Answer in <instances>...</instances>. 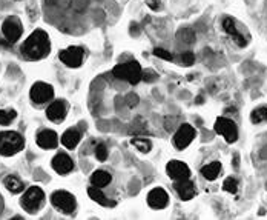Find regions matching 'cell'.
Returning a JSON list of instances; mask_svg holds the SVG:
<instances>
[{
	"label": "cell",
	"mask_w": 267,
	"mask_h": 220,
	"mask_svg": "<svg viewBox=\"0 0 267 220\" xmlns=\"http://www.w3.org/2000/svg\"><path fill=\"white\" fill-rule=\"evenodd\" d=\"M80 138H82V134H80L78 130H75V128H69V130L65 131L63 136H62V143H63V146H66V148H69V149H73V148H75V146L78 145Z\"/></svg>",
	"instance_id": "ac0fdd59"
},
{
	"label": "cell",
	"mask_w": 267,
	"mask_h": 220,
	"mask_svg": "<svg viewBox=\"0 0 267 220\" xmlns=\"http://www.w3.org/2000/svg\"><path fill=\"white\" fill-rule=\"evenodd\" d=\"M154 55H157V57H160V59H165V60H173V55L169 53V51H166V50H163V48H155L154 50Z\"/></svg>",
	"instance_id": "f1b7e54d"
},
{
	"label": "cell",
	"mask_w": 267,
	"mask_h": 220,
	"mask_svg": "<svg viewBox=\"0 0 267 220\" xmlns=\"http://www.w3.org/2000/svg\"><path fill=\"white\" fill-rule=\"evenodd\" d=\"M22 31H23L22 23H20V20H19L17 17H14V16L8 17V19L3 22V25H2V32H3V36H5V39H6L11 45L16 43V42L22 37Z\"/></svg>",
	"instance_id": "52a82bcc"
},
{
	"label": "cell",
	"mask_w": 267,
	"mask_h": 220,
	"mask_svg": "<svg viewBox=\"0 0 267 220\" xmlns=\"http://www.w3.org/2000/svg\"><path fill=\"white\" fill-rule=\"evenodd\" d=\"M51 203L57 208V210H60L62 213L65 214H71L75 211V197L68 191H54L51 194Z\"/></svg>",
	"instance_id": "5b68a950"
},
{
	"label": "cell",
	"mask_w": 267,
	"mask_h": 220,
	"mask_svg": "<svg viewBox=\"0 0 267 220\" xmlns=\"http://www.w3.org/2000/svg\"><path fill=\"white\" fill-rule=\"evenodd\" d=\"M126 103H127V107L129 108H134L138 105V96L137 94H129L126 97Z\"/></svg>",
	"instance_id": "1f68e13d"
},
{
	"label": "cell",
	"mask_w": 267,
	"mask_h": 220,
	"mask_svg": "<svg viewBox=\"0 0 267 220\" xmlns=\"http://www.w3.org/2000/svg\"><path fill=\"white\" fill-rule=\"evenodd\" d=\"M91 183L94 185V187H97V188L106 187V185L111 183V174H109V172H106V171H103V169H97V171L92 172Z\"/></svg>",
	"instance_id": "d6986e66"
},
{
	"label": "cell",
	"mask_w": 267,
	"mask_h": 220,
	"mask_svg": "<svg viewBox=\"0 0 267 220\" xmlns=\"http://www.w3.org/2000/svg\"><path fill=\"white\" fill-rule=\"evenodd\" d=\"M83 55H85V51H83V48H80V46H69V48L63 50L59 54L60 60L69 68H78L82 65Z\"/></svg>",
	"instance_id": "ba28073f"
},
{
	"label": "cell",
	"mask_w": 267,
	"mask_h": 220,
	"mask_svg": "<svg viewBox=\"0 0 267 220\" xmlns=\"http://www.w3.org/2000/svg\"><path fill=\"white\" fill-rule=\"evenodd\" d=\"M166 171H168V176L173 180H184V179H189V176H191L189 166L180 160L169 162L166 166Z\"/></svg>",
	"instance_id": "8fae6325"
},
{
	"label": "cell",
	"mask_w": 267,
	"mask_h": 220,
	"mask_svg": "<svg viewBox=\"0 0 267 220\" xmlns=\"http://www.w3.org/2000/svg\"><path fill=\"white\" fill-rule=\"evenodd\" d=\"M43 200H45V192L42 191V188L31 187L26 190L25 194H23L20 203L23 206V210L32 214V213H37V210L42 206Z\"/></svg>",
	"instance_id": "277c9868"
},
{
	"label": "cell",
	"mask_w": 267,
	"mask_h": 220,
	"mask_svg": "<svg viewBox=\"0 0 267 220\" xmlns=\"http://www.w3.org/2000/svg\"><path fill=\"white\" fill-rule=\"evenodd\" d=\"M2 206H3V203H2V200H0V211H2Z\"/></svg>",
	"instance_id": "d590c367"
},
{
	"label": "cell",
	"mask_w": 267,
	"mask_h": 220,
	"mask_svg": "<svg viewBox=\"0 0 267 220\" xmlns=\"http://www.w3.org/2000/svg\"><path fill=\"white\" fill-rule=\"evenodd\" d=\"M132 145L137 146L142 153H149V151H150V148H152L150 142L146 140V138H132Z\"/></svg>",
	"instance_id": "4316f807"
},
{
	"label": "cell",
	"mask_w": 267,
	"mask_h": 220,
	"mask_svg": "<svg viewBox=\"0 0 267 220\" xmlns=\"http://www.w3.org/2000/svg\"><path fill=\"white\" fill-rule=\"evenodd\" d=\"M29 96L36 103H45V102H48V100H51L54 97V89L48 83L37 82V83L32 85Z\"/></svg>",
	"instance_id": "30bf717a"
},
{
	"label": "cell",
	"mask_w": 267,
	"mask_h": 220,
	"mask_svg": "<svg viewBox=\"0 0 267 220\" xmlns=\"http://www.w3.org/2000/svg\"><path fill=\"white\" fill-rule=\"evenodd\" d=\"M142 79L145 80V82H155V80H157V74L152 71V69H147V71H145L143 73V76H142Z\"/></svg>",
	"instance_id": "4dcf8cb0"
},
{
	"label": "cell",
	"mask_w": 267,
	"mask_h": 220,
	"mask_svg": "<svg viewBox=\"0 0 267 220\" xmlns=\"http://www.w3.org/2000/svg\"><path fill=\"white\" fill-rule=\"evenodd\" d=\"M147 6H150L152 9H158L160 8V0H146Z\"/></svg>",
	"instance_id": "d6a6232c"
},
{
	"label": "cell",
	"mask_w": 267,
	"mask_h": 220,
	"mask_svg": "<svg viewBox=\"0 0 267 220\" xmlns=\"http://www.w3.org/2000/svg\"><path fill=\"white\" fill-rule=\"evenodd\" d=\"M52 168H54L57 172H60V174H68V172H71L73 168H74L73 159L69 157L68 154H65V153L57 154V156L52 159Z\"/></svg>",
	"instance_id": "5bb4252c"
},
{
	"label": "cell",
	"mask_w": 267,
	"mask_h": 220,
	"mask_svg": "<svg viewBox=\"0 0 267 220\" xmlns=\"http://www.w3.org/2000/svg\"><path fill=\"white\" fill-rule=\"evenodd\" d=\"M219 171H221V164L219 162H212V164L201 168V174L207 180H215L219 174Z\"/></svg>",
	"instance_id": "ffe728a7"
},
{
	"label": "cell",
	"mask_w": 267,
	"mask_h": 220,
	"mask_svg": "<svg viewBox=\"0 0 267 220\" xmlns=\"http://www.w3.org/2000/svg\"><path fill=\"white\" fill-rule=\"evenodd\" d=\"M0 46H3V48H9L11 43H9L6 39H5V40H3V39H0Z\"/></svg>",
	"instance_id": "836d02e7"
},
{
	"label": "cell",
	"mask_w": 267,
	"mask_h": 220,
	"mask_svg": "<svg viewBox=\"0 0 267 220\" xmlns=\"http://www.w3.org/2000/svg\"><path fill=\"white\" fill-rule=\"evenodd\" d=\"M5 187L9 192H13V194H17L20 191H23V183L20 179L14 177V176H9L5 179Z\"/></svg>",
	"instance_id": "7402d4cb"
},
{
	"label": "cell",
	"mask_w": 267,
	"mask_h": 220,
	"mask_svg": "<svg viewBox=\"0 0 267 220\" xmlns=\"http://www.w3.org/2000/svg\"><path fill=\"white\" fill-rule=\"evenodd\" d=\"M194 138H195L194 126L183 123L178 128V131L175 133V136H173V145H175V148H178V149H184L192 143Z\"/></svg>",
	"instance_id": "9c48e42d"
},
{
	"label": "cell",
	"mask_w": 267,
	"mask_h": 220,
	"mask_svg": "<svg viewBox=\"0 0 267 220\" xmlns=\"http://www.w3.org/2000/svg\"><path fill=\"white\" fill-rule=\"evenodd\" d=\"M114 76L117 79H121V80H126V82H129L132 85L138 83L142 80V76H143V71H142V66L138 62L135 60H131V62H126V63H120L117 65L114 69H112Z\"/></svg>",
	"instance_id": "3957f363"
},
{
	"label": "cell",
	"mask_w": 267,
	"mask_h": 220,
	"mask_svg": "<svg viewBox=\"0 0 267 220\" xmlns=\"http://www.w3.org/2000/svg\"><path fill=\"white\" fill-rule=\"evenodd\" d=\"M147 203L150 208L155 210H163L169 203V195L163 188H155L147 194Z\"/></svg>",
	"instance_id": "7c38bea8"
},
{
	"label": "cell",
	"mask_w": 267,
	"mask_h": 220,
	"mask_svg": "<svg viewBox=\"0 0 267 220\" xmlns=\"http://www.w3.org/2000/svg\"><path fill=\"white\" fill-rule=\"evenodd\" d=\"M96 157L100 160V162H104L108 159V148L104 143H98L97 148H96Z\"/></svg>",
	"instance_id": "83f0119b"
},
{
	"label": "cell",
	"mask_w": 267,
	"mask_h": 220,
	"mask_svg": "<svg viewBox=\"0 0 267 220\" xmlns=\"http://www.w3.org/2000/svg\"><path fill=\"white\" fill-rule=\"evenodd\" d=\"M181 65H184V66H191L192 63H195V55H194V53H191V51H188V53H184L183 55H181Z\"/></svg>",
	"instance_id": "f546056e"
},
{
	"label": "cell",
	"mask_w": 267,
	"mask_h": 220,
	"mask_svg": "<svg viewBox=\"0 0 267 220\" xmlns=\"http://www.w3.org/2000/svg\"><path fill=\"white\" fill-rule=\"evenodd\" d=\"M37 145L45 149H51L59 145V136L51 130H43L37 136Z\"/></svg>",
	"instance_id": "9a60e30c"
},
{
	"label": "cell",
	"mask_w": 267,
	"mask_h": 220,
	"mask_svg": "<svg viewBox=\"0 0 267 220\" xmlns=\"http://www.w3.org/2000/svg\"><path fill=\"white\" fill-rule=\"evenodd\" d=\"M25 146L23 137L16 131L0 133V154L2 156H14L22 151Z\"/></svg>",
	"instance_id": "7a4b0ae2"
},
{
	"label": "cell",
	"mask_w": 267,
	"mask_h": 220,
	"mask_svg": "<svg viewBox=\"0 0 267 220\" xmlns=\"http://www.w3.org/2000/svg\"><path fill=\"white\" fill-rule=\"evenodd\" d=\"M178 39H180L181 42H184V43L191 45V43L195 42V31H194L192 28H184V29H181V31L178 32Z\"/></svg>",
	"instance_id": "cb8c5ba5"
},
{
	"label": "cell",
	"mask_w": 267,
	"mask_h": 220,
	"mask_svg": "<svg viewBox=\"0 0 267 220\" xmlns=\"http://www.w3.org/2000/svg\"><path fill=\"white\" fill-rule=\"evenodd\" d=\"M223 29L229 34V36L232 37V40H234L240 48H244L246 46V39L243 37V34L238 31V28H237V25H235V20L234 19H230V17H226L224 20H223Z\"/></svg>",
	"instance_id": "4fadbf2b"
},
{
	"label": "cell",
	"mask_w": 267,
	"mask_h": 220,
	"mask_svg": "<svg viewBox=\"0 0 267 220\" xmlns=\"http://www.w3.org/2000/svg\"><path fill=\"white\" fill-rule=\"evenodd\" d=\"M49 50H51L49 36L43 29H36L22 45L23 54L31 60L43 59V57L49 54Z\"/></svg>",
	"instance_id": "6da1fadb"
},
{
	"label": "cell",
	"mask_w": 267,
	"mask_h": 220,
	"mask_svg": "<svg viewBox=\"0 0 267 220\" xmlns=\"http://www.w3.org/2000/svg\"><path fill=\"white\" fill-rule=\"evenodd\" d=\"M223 190L230 192V194H235L238 191V180L234 179V177H227L224 182H223Z\"/></svg>",
	"instance_id": "484cf974"
},
{
	"label": "cell",
	"mask_w": 267,
	"mask_h": 220,
	"mask_svg": "<svg viewBox=\"0 0 267 220\" xmlns=\"http://www.w3.org/2000/svg\"><path fill=\"white\" fill-rule=\"evenodd\" d=\"M17 112L14 110H2L0 111V125H8L16 119Z\"/></svg>",
	"instance_id": "d4e9b609"
},
{
	"label": "cell",
	"mask_w": 267,
	"mask_h": 220,
	"mask_svg": "<svg viewBox=\"0 0 267 220\" xmlns=\"http://www.w3.org/2000/svg\"><path fill=\"white\" fill-rule=\"evenodd\" d=\"M66 115V103L62 102V100H57V102H52L51 105L46 110V117L52 122H60L65 119Z\"/></svg>",
	"instance_id": "2e32d148"
},
{
	"label": "cell",
	"mask_w": 267,
	"mask_h": 220,
	"mask_svg": "<svg viewBox=\"0 0 267 220\" xmlns=\"http://www.w3.org/2000/svg\"><path fill=\"white\" fill-rule=\"evenodd\" d=\"M234 165H235V168H238V156H235V160H234Z\"/></svg>",
	"instance_id": "e575fe53"
},
{
	"label": "cell",
	"mask_w": 267,
	"mask_h": 220,
	"mask_svg": "<svg viewBox=\"0 0 267 220\" xmlns=\"http://www.w3.org/2000/svg\"><path fill=\"white\" fill-rule=\"evenodd\" d=\"M173 188H175V191L178 192V195L183 200H191L195 195V185L189 179L177 180L175 185H173Z\"/></svg>",
	"instance_id": "e0dca14e"
},
{
	"label": "cell",
	"mask_w": 267,
	"mask_h": 220,
	"mask_svg": "<svg viewBox=\"0 0 267 220\" xmlns=\"http://www.w3.org/2000/svg\"><path fill=\"white\" fill-rule=\"evenodd\" d=\"M250 120H252V123L267 122V108L266 107H260L257 110H253L252 114H250Z\"/></svg>",
	"instance_id": "603a6c76"
},
{
	"label": "cell",
	"mask_w": 267,
	"mask_h": 220,
	"mask_svg": "<svg viewBox=\"0 0 267 220\" xmlns=\"http://www.w3.org/2000/svg\"><path fill=\"white\" fill-rule=\"evenodd\" d=\"M215 131L218 134H221L226 138L227 143H235L237 138H238V128H237V125L232 122V120L226 119V117L217 119V122H215Z\"/></svg>",
	"instance_id": "8992f818"
},
{
	"label": "cell",
	"mask_w": 267,
	"mask_h": 220,
	"mask_svg": "<svg viewBox=\"0 0 267 220\" xmlns=\"http://www.w3.org/2000/svg\"><path fill=\"white\" fill-rule=\"evenodd\" d=\"M88 194H89V197L94 200V202H97V203H100V205H103V206H108L109 205V202H108V199H106V195H104L103 192H101V190L100 188H97V187H92L88 190Z\"/></svg>",
	"instance_id": "44dd1931"
}]
</instances>
